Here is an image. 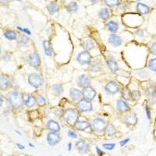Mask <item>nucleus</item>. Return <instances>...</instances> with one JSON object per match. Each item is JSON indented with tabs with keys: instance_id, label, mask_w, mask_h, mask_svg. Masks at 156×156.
Masks as SVG:
<instances>
[{
	"instance_id": "nucleus-1",
	"label": "nucleus",
	"mask_w": 156,
	"mask_h": 156,
	"mask_svg": "<svg viewBox=\"0 0 156 156\" xmlns=\"http://www.w3.org/2000/svg\"><path fill=\"white\" fill-rule=\"evenodd\" d=\"M6 100L8 101L10 106L15 109H20L24 106L22 95L17 91H11L6 95Z\"/></svg>"
},
{
	"instance_id": "nucleus-2",
	"label": "nucleus",
	"mask_w": 156,
	"mask_h": 156,
	"mask_svg": "<svg viewBox=\"0 0 156 156\" xmlns=\"http://www.w3.org/2000/svg\"><path fill=\"white\" fill-rule=\"evenodd\" d=\"M62 118L68 124L74 125L79 119V111L75 108H66L63 112Z\"/></svg>"
},
{
	"instance_id": "nucleus-3",
	"label": "nucleus",
	"mask_w": 156,
	"mask_h": 156,
	"mask_svg": "<svg viewBox=\"0 0 156 156\" xmlns=\"http://www.w3.org/2000/svg\"><path fill=\"white\" fill-rule=\"evenodd\" d=\"M90 124L91 128V130L94 132L101 134V133L104 132L106 130V128L108 123H106L105 119L99 118V117H97L95 119H93Z\"/></svg>"
},
{
	"instance_id": "nucleus-4",
	"label": "nucleus",
	"mask_w": 156,
	"mask_h": 156,
	"mask_svg": "<svg viewBox=\"0 0 156 156\" xmlns=\"http://www.w3.org/2000/svg\"><path fill=\"white\" fill-rule=\"evenodd\" d=\"M27 81L32 87L35 89H39L43 85V78L39 74L32 73L27 77Z\"/></svg>"
},
{
	"instance_id": "nucleus-5",
	"label": "nucleus",
	"mask_w": 156,
	"mask_h": 156,
	"mask_svg": "<svg viewBox=\"0 0 156 156\" xmlns=\"http://www.w3.org/2000/svg\"><path fill=\"white\" fill-rule=\"evenodd\" d=\"M77 108L80 112L85 113L93 111V105L91 102L85 98H81L77 102Z\"/></svg>"
},
{
	"instance_id": "nucleus-6",
	"label": "nucleus",
	"mask_w": 156,
	"mask_h": 156,
	"mask_svg": "<svg viewBox=\"0 0 156 156\" xmlns=\"http://www.w3.org/2000/svg\"><path fill=\"white\" fill-rule=\"evenodd\" d=\"M77 62L81 66H87L90 65V63L92 61V56L91 55V53L88 51H82L77 56Z\"/></svg>"
},
{
	"instance_id": "nucleus-7",
	"label": "nucleus",
	"mask_w": 156,
	"mask_h": 156,
	"mask_svg": "<svg viewBox=\"0 0 156 156\" xmlns=\"http://www.w3.org/2000/svg\"><path fill=\"white\" fill-rule=\"evenodd\" d=\"M105 91L108 95H114L120 91V86L116 81L110 80L105 85Z\"/></svg>"
},
{
	"instance_id": "nucleus-8",
	"label": "nucleus",
	"mask_w": 156,
	"mask_h": 156,
	"mask_svg": "<svg viewBox=\"0 0 156 156\" xmlns=\"http://www.w3.org/2000/svg\"><path fill=\"white\" fill-rule=\"evenodd\" d=\"M27 63L34 68H37L41 65V59L37 52H33L27 58Z\"/></svg>"
},
{
	"instance_id": "nucleus-9",
	"label": "nucleus",
	"mask_w": 156,
	"mask_h": 156,
	"mask_svg": "<svg viewBox=\"0 0 156 156\" xmlns=\"http://www.w3.org/2000/svg\"><path fill=\"white\" fill-rule=\"evenodd\" d=\"M96 95H97V92L96 90L91 86H87L86 87L82 88V96L83 98L87 99L89 101H93L95 98Z\"/></svg>"
},
{
	"instance_id": "nucleus-10",
	"label": "nucleus",
	"mask_w": 156,
	"mask_h": 156,
	"mask_svg": "<svg viewBox=\"0 0 156 156\" xmlns=\"http://www.w3.org/2000/svg\"><path fill=\"white\" fill-rule=\"evenodd\" d=\"M22 100L24 106L27 108H33L36 105L35 96H33L29 93H24L22 95Z\"/></svg>"
},
{
	"instance_id": "nucleus-11",
	"label": "nucleus",
	"mask_w": 156,
	"mask_h": 156,
	"mask_svg": "<svg viewBox=\"0 0 156 156\" xmlns=\"http://www.w3.org/2000/svg\"><path fill=\"white\" fill-rule=\"evenodd\" d=\"M60 135L59 133L49 132L46 136V140L50 146H55L60 141Z\"/></svg>"
},
{
	"instance_id": "nucleus-12",
	"label": "nucleus",
	"mask_w": 156,
	"mask_h": 156,
	"mask_svg": "<svg viewBox=\"0 0 156 156\" xmlns=\"http://www.w3.org/2000/svg\"><path fill=\"white\" fill-rule=\"evenodd\" d=\"M108 43L114 48H117L123 45V39L119 35L116 34H112L108 37Z\"/></svg>"
},
{
	"instance_id": "nucleus-13",
	"label": "nucleus",
	"mask_w": 156,
	"mask_h": 156,
	"mask_svg": "<svg viewBox=\"0 0 156 156\" xmlns=\"http://www.w3.org/2000/svg\"><path fill=\"white\" fill-rule=\"evenodd\" d=\"M106 64H107V66L108 67V69H110V71L112 74H116L119 69V64H118L117 61L116 60V59L114 58L113 56H108L107 59H106Z\"/></svg>"
},
{
	"instance_id": "nucleus-14",
	"label": "nucleus",
	"mask_w": 156,
	"mask_h": 156,
	"mask_svg": "<svg viewBox=\"0 0 156 156\" xmlns=\"http://www.w3.org/2000/svg\"><path fill=\"white\" fill-rule=\"evenodd\" d=\"M76 83H77L78 87L84 88V87H86L90 85L91 78L87 74H81V75H80L79 77H77Z\"/></svg>"
},
{
	"instance_id": "nucleus-15",
	"label": "nucleus",
	"mask_w": 156,
	"mask_h": 156,
	"mask_svg": "<svg viewBox=\"0 0 156 156\" xmlns=\"http://www.w3.org/2000/svg\"><path fill=\"white\" fill-rule=\"evenodd\" d=\"M116 109L120 113H125L130 111V106L127 103V101L123 99H118L116 102Z\"/></svg>"
},
{
	"instance_id": "nucleus-16",
	"label": "nucleus",
	"mask_w": 156,
	"mask_h": 156,
	"mask_svg": "<svg viewBox=\"0 0 156 156\" xmlns=\"http://www.w3.org/2000/svg\"><path fill=\"white\" fill-rule=\"evenodd\" d=\"M76 148L77 151L81 154H86L90 151V145L85 140H78L76 143Z\"/></svg>"
},
{
	"instance_id": "nucleus-17",
	"label": "nucleus",
	"mask_w": 156,
	"mask_h": 156,
	"mask_svg": "<svg viewBox=\"0 0 156 156\" xmlns=\"http://www.w3.org/2000/svg\"><path fill=\"white\" fill-rule=\"evenodd\" d=\"M10 86H11L10 78L8 76L4 75V74L0 75V90L2 91L7 90Z\"/></svg>"
},
{
	"instance_id": "nucleus-18",
	"label": "nucleus",
	"mask_w": 156,
	"mask_h": 156,
	"mask_svg": "<svg viewBox=\"0 0 156 156\" xmlns=\"http://www.w3.org/2000/svg\"><path fill=\"white\" fill-rule=\"evenodd\" d=\"M46 127L50 132H56L59 133L60 131V125L58 122L54 119H49L47 123H46Z\"/></svg>"
},
{
	"instance_id": "nucleus-19",
	"label": "nucleus",
	"mask_w": 156,
	"mask_h": 156,
	"mask_svg": "<svg viewBox=\"0 0 156 156\" xmlns=\"http://www.w3.org/2000/svg\"><path fill=\"white\" fill-rule=\"evenodd\" d=\"M69 97L73 102H78L82 98V91L75 87H72L69 90Z\"/></svg>"
},
{
	"instance_id": "nucleus-20",
	"label": "nucleus",
	"mask_w": 156,
	"mask_h": 156,
	"mask_svg": "<svg viewBox=\"0 0 156 156\" xmlns=\"http://www.w3.org/2000/svg\"><path fill=\"white\" fill-rule=\"evenodd\" d=\"M138 122V117L134 112H130L125 115L124 123L127 126H134Z\"/></svg>"
},
{
	"instance_id": "nucleus-21",
	"label": "nucleus",
	"mask_w": 156,
	"mask_h": 156,
	"mask_svg": "<svg viewBox=\"0 0 156 156\" xmlns=\"http://www.w3.org/2000/svg\"><path fill=\"white\" fill-rule=\"evenodd\" d=\"M102 69V62L98 59L95 60L91 61V63L89 65V69L92 73H98Z\"/></svg>"
},
{
	"instance_id": "nucleus-22",
	"label": "nucleus",
	"mask_w": 156,
	"mask_h": 156,
	"mask_svg": "<svg viewBox=\"0 0 156 156\" xmlns=\"http://www.w3.org/2000/svg\"><path fill=\"white\" fill-rule=\"evenodd\" d=\"M51 91L55 97L59 98L63 92V87L61 84H54L51 87Z\"/></svg>"
},
{
	"instance_id": "nucleus-23",
	"label": "nucleus",
	"mask_w": 156,
	"mask_h": 156,
	"mask_svg": "<svg viewBox=\"0 0 156 156\" xmlns=\"http://www.w3.org/2000/svg\"><path fill=\"white\" fill-rule=\"evenodd\" d=\"M74 127L79 131H84V130H87L88 128H90L91 124L89 122L86 121V120H78L74 124Z\"/></svg>"
},
{
	"instance_id": "nucleus-24",
	"label": "nucleus",
	"mask_w": 156,
	"mask_h": 156,
	"mask_svg": "<svg viewBox=\"0 0 156 156\" xmlns=\"http://www.w3.org/2000/svg\"><path fill=\"white\" fill-rule=\"evenodd\" d=\"M106 27L108 31L111 32L112 34H116L119 30V24L113 20H110L106 23Z\"/></svg>"
},
{
	"instance_id": "nucleus-25",
	"label": "nucleus",
	"mask_w": 156,
	"mask_h": 156,
	"mask_svg": "<svg viewBox=\"0 0 156 156\" xmlns=\"http://www.w3.org/2000/svg\"><path fill=\"white\" fill-rule=\"evenodd\" d=\"M146 94L148 97V99L150 101V103L152 104L155 102V99L156 97V91L153 86H148L146 88Z\"/></svg>"
},
{
	"instance_id": "nucleus-26",
	"label": "nucleus",
	"mask_w": 156,
	"mask_h": 156,
	"mask_svg": "<svg viewBox=\"0 0 156 156\" xmlns=\"http://www.w3.org/2000/svg\"><path fill=\"white\" fill-rule=\"evenodd\" d=\"M136 10L138 11V13L140 14H143V15H145V14H148L150 12V7L148 5L144 4V3H138L136 5Z\"/></svg>"
},
{
	"instance_id": "nucleus-27",
	"label": "nucleus",
	"mask_w": 156,
	"mask_h": 156,
	"mask_svg": "<svg viewBox=\"0 0 156 156\" xmlns=\"http://www.w3.org/2000/svg\"><path fill=\"white\" fill-rule=\"evenodd\" d=\"M98 16L99 19H101L102 20L106 21L110 17V11L108 10L107 8L101 9L100 10L98 11Z\"/></svg>"
},
{
	"instance_id": "nucleus-28",
	"label": "nucleus",
	"mask_w": 156,
	"mask_h": 156,
	"mask_svg": "<svg viewBox=\"0 0 156 156\" xmlns=\"http://www.w3.org/2000/svg\"><path fill=\"white\" fill-rule=\"evenodd\" d=\"M43 48H44V52H45V56L50 57L52 55V49L51 47L50 42L48 40H44L43 41Z\"/></svg>"
},
{
	"instance_id": "nucleus-29",
	"label": "nucleus",
	"mask_w": 156,
	"mask_h": 156,
	"mask_svg": "<svg viewBox=\"0 0 156 156\" xmlns=\"http://www.w3.org/2000/svg\"><path fill=\"white\" fill-rule=\"evenodd\" d=\"M4 37L9 41H14L17 38V34L13 30H7L4 32Z\"/></svg>"
},
{
	"instance_id": "nucleus-30",
	"label": "nucleus",
	"mask_w": 156,
	"mask_h": 156,
	"mask_svg": "<svg viewBox=\"0 0 156 156\" xmlns=\"http://www.w3.org/2000/svg\"><path fill=\"white\" fill-rule=\"evenodd\" d=\"M83 47H84V48L86 51L90 52L91 50H92V49L95 48V43H94V42L91 39H86L83 42Z\"/></svg>"
},
{
	"instance_id": "nucleus-31",
	"label": "nucleus",
	"mask_w": 156,
	"mask_h": 156,
	"mask_svg": "<svg viewBox=\"0 0 156 156\" xmlns=\"http://www.w3.org/2000/svg\"><path fill=\"white\" fill-rule=\"evenodd\" d=\"M121 98L125 101H129L131 98V91L128 87H124L121 91Z\"/></svg>"
},
{
	"instance_id": "nucleus-32",
	"label": "nucleus",
	"mask_w": 156,
	"mask_h": 156,
	"mask_svg": "<svg viewBox=\"0 0 156 156\" xmlns=\"http://www.w3.org/2000/svg\"><path fill=\"white\" fill-rule=\"evenodd\" d=\"M46 9L48 10V13L50 15H54L55 13H56L59 11V6L58 5L55 3H51L48 5H47Z\"/></svg>"
},
{
	"instance_id": "nucleus-33",
	"label": "nucleus",
	"mask_w": 156,
	"mask_h": 156,
	"mask_svg": "<svg viewBox=\"0 0 156 156\" xmlns=\"http://www.w3.org/2000/svg\"><path fill=\"white\" fill-rule=\"evenodd\" d=\"M30 42V38L28 37V35H21L20 36L18 39V44L19 45H20V46H27V45H28Z\"/></svg>"
},
{
	"instance_id": "nucleus-34",
	"label": "nucleus",
	"mask_w": 156,
	"mask_h": 156,
	"mask_svg": "<svg viewBox=\"0 0 156 156\" xmlns=\"http://www.w3.org/2000/svg\"><path fill=\"white\" fill-rule=\"evenodd\" d=\"M105 132H106V134L107 137L112 138L116 134V128L112 124H107Z\"/></svg>"
},
{
	"instance_id": "nucleus-35",
	"label": "nucleus",
	"mask_w": 156,
	"mask_h": 156,
	"mask_svg": "<svg viewBox=\"0 0 156 156\" xmlns=\"http://www.w3.org/2000/svg\"><path fill=\"white\" fill-rule=\"evenodd\" d=\"M66 10L71 13H77L78 10V4L76 2H70L66 5Z\"/></svg>"
},
{
	"instance_id": "nucleus-36",
	"label": "nucleus",
	"mask_w": 156,
	"mask_h": 156,
	"mask_svg": "<svg viewBox=\"0 0 156 156\" xmlns=\"http://www.w3.org/2000/svg\"><path fill=\"white\" fill-rule=\"evenodd\" d=\"M120 0H104V3L108 7H116L120 5Z\"/></svg>"
},
{
	"instance_id": "nucleus-37",
	"label": "nucleus",
	"mask_w": 156,
	"mask_h": 156,
	"mask_svg": "<svg viewBox=\"0 0 156 156\" xmlns=\"http://www.w3.org/2000/svg\"><path fill=\"white\" fill-rule=\"evenodd\" d=\"M35 101H36V104L39 106H45L46 105V99L43 95H37L35 96Z\"/></svg>"
},
{
	"instance_id": "nucleus-38",
	"label": "nucleus",
	"mask_w": 156,
	"mask_h": 156,
	"mask_svg": "<svg viewBox=\"0 0 156 156\" xmlns=\"http://www.w3.org/2000/svg\"><path fill=\"white\" fill-rule=\"evenodd\" d=\"M148 68L151 71L156 72V58L151 59L148 62Z\"/></svg>"
},
{
	"instance_id": "nucleus-39",
	"label": "nucleus",
	"mask_w": 156,
	"mask_h": 156,
	"mask_svg": "<svg viewBox=\"0 0 156 156\" xmlns=\"http://www.w3.org/2000/svg\"><path fill=\"white\" fill-rule=\"evenodd\" d=\"M131 98L134 101H138L140 98V92L138 90H133L131 91Z\"/></svg>"
},
{
	"instance_id": "nucleus-40",
	"label": "nucleus",
	"mask_w": 156,
	"mask_h": 156,
	"mask_svg": "<svg viewBox=\"0 0 156 156\" xmlns=\"http://www.w3.org/2000/svg\"><path fill=\"white\" fill-rule=\"evenodd\" d=\"M137 74H138V76L140 78H142V79H145L147 77H148V71L146 70V69H140V70H138L137 72Z\"/></svg>"
},
{
	"instance_id": "nucleus-41",
	"label": "nucleus",
	"mask_w": 156,
	"mask_h": 156,
	"mask_svg": "<svg viewBox=\"0 0 156 156\" xmlns=\"http://www.w3.org/2000/svg\"><path fill=\"white\" fill-rule=\"evenodd\" d=\"M102 147H103L105 149H106V150H109V151H111V150H112V149L115 148V147H116V144L106 143V144H103Z\"/></svg>"
},
{
	"instance_id": "nucleus-42",
	"label": "nucleus",
	"mask_w": 156,
	"mask_h": 156,
	"mask_svg": "<svg viewBox=\"0 0 156 156\" xmlns=\"http://www.w3.org/2000/svg\"><path fill=\"white\" fill-rule=\"evenodd\" d=\"M16 28H17L20 31L23 32L24 34L28 35V36H30V35H31V31H30L28 28H26V27H19V26L17 27Z\"/></svg>"
},
{
	"instance_id": "nucleus-43",
	"label": "nucleus",
	"mask_w": 156,
	"mask_h": 156,
	"mask_svg": "<svg viewBox=\"0 0 156 156\" xmlns=\"http://www.w3.org/2000/svg\"><path fill=\"white\" fill-rule=\"evenodd\" d=\"M67 134H68V136H69V138H74V139H76V138H77V133L75 132V131H74V130H68V132H67Z\"/></svg>"
},
{
	"instance_id": "nucleus-44",
	"label": "nucleus",
	"mask_w": 156,
	"mask_h": 156,
	"mask_svg": "<svg viewBox=\"0 0 156 156\" xmlns=\"http://www.w3.org/2000/svg\"><path fill=\"white\" fill-rule=\"evenodd\" d=\"M149 48H150V51H151V52L152 53V54L156 55V42L151 43Z\"/></svg>"
},
{
	"instance_id": "nucleus-45",
	"label": "nucleus",
	"mask_w": 156,
	"mask_h": 156,
	"mask_svg": "<svg viewBox=\"0 0 156 156\" xmlns=\"http://www.w3.org/2000/svg\"><path fill=\"white\" fill-rule=\"evenodd\" d=\"M136 35L139 37H143L144 36V31L143 29H138L136 31Z\"/></svg>"
},
{
	"instance_id": "nucleus-46",
	"label": "nucleus",
	"mask_w": 156,
	"mask_h": 156,
	"mask_svg": "<svg viewBox=\"0 0 156 156\" xmlns=\"http://www.w3.org/2000/svg\"><path fill=\"white\" fill-rule=\"evenodd\" d=\"M130 141V138H126V139H123V140H120V142H119V145L121 146V147H123L127 144L128 142Z\"/></svg>"
},
{
	"instance_id": "nucleus-47",
	"label": "nucleus",
	"mask_w": 156,
	"mask_h": 156,
	"mask_svg": "<svg viewBox=\"0 0 156 156\" xmlns=\"http://www.w3.org/2000/svg\"><path fill=\"white\" fill-rule=\"evenodd\" d=\"M145 112H146V116L148 117V119H151V111H150V108L148 106H145Z\"/></svg>"
},
{
	"instance_id": "nucleus-48",
	"label": "nucleus",
	"mask_w": 156,
	"mask_h": 156,
	"mask_svg": "<svg viewBox=\"0 0 156 156\" xmlns=\"http://www.w3.org/2000/svg\"><path fill=\"white\" fill-rule=\"evenodd\" d=\"M96 152H97V154H98L99 156H102L104 155L105 154H106V152L105 151H103L102 149H100V148H98V146H96Z\"/></svg>"
},
{
	"instance_id": "nucleus-49",
	"label": "nucleus",
	"mask_w": 156,
	"mask_h": 156,
	"mask_svg": "<svg viewBox=\"0 0 156 156\" xmlns=\"http://www.w3.org/2000/svg\"><path fill=\"white\" fill-rule=\"evenodd\" d=\"M2 59H3V61H5V62H8V61L10 59V56L9 55L8 53H5V54L3 55Z\"/></svg>"
},
{
	"instance_id": "nucleus-50",
	"label": "nucleus",
	"mask_w": 156,
	"mask_h": 156,
	"mask_svg": "<svg viewBox=\"0 0 156 156\" xmlns=\"http://www.w3.org/2000/svg\"><path fill=\"white\" fill-rule=\"evenodd\" d=\"M16 146H17L19 149H20V150H24V148H25V147H24L23 144H16Z\"/></svg>"
},
{
	"instance_id": "nucleus-51",
	"label": "nucleus",
	"mask_w": 156,
	"mask_h": 156,
	"mask_svg": "<svg viewBox=\"0 0 156 156\" xmlns=\"http://www.w3.org/2000/svg\"><path fill=\"white\" fill-rule=\"evenodd\" d=\"M10 111H11V109H10V106H9V107H7V108H5V113L9 114L10 112Z\"/></svg>"
},
{
	"instance_id": "nucleus-52",
	"label": "nucleus",
	"mask_w": 156,
	"mask_h": 156,
	"mask_svg": "<svg viewBox=\"0 0 156 156\" xmlns=\"http://www.w3.org/2000/svg\"><path fill=\"white\" fill-rule=\"evenodd\" d=\"M72 145H73V144H72L71 142H69V143H68V151H71Z\"/></svg>"
},
{
	"instance_id": "nucleus-53",
	"label": "nucleus",
	"mask_w": 156,
	"mask_h": 156,
	"mask_svg": "<svg viewBox=\"0 0 156 156\" xmlns=\"http://www.w3.org/2000/svg\"><path fill=\"white\" fill-rule=\"evenodd\" d=\"M10 0H0V3H3V4H6V3H9Z\"/></svg>"
},
{
	"instance_id": "nucleus-54",
	"label": "nucleus",
	"mask_w": 156,
	"mask_h": 156,
	"mask_svg": "<svg viewBox=\"0 0 156 156\" xmlns=\"http://www.w3.org/2000/svg\"><path fill=\"white\" fill-rule=\"evenodd\" d=\"M91 3H92V4H97V3L100 1V0H90Z\"/></svg>"
},
{
	"instance_id": "nucleus-55",
	"label": "nucleus",
	"mask_w": 156,
	"mask_h": 156,
	"mask_svg": "<svg viewBox=\"0 0 156 156\" xmlns=\"http://www.w3.org/2000/svg\"><path fill=\"white\" fill-rule=\"evenodd\" d=\"M3 102H4V100H3V97H1V96H0V107L3 106Z\"/></svg>"
},
{
	"instance_id": "nucleus-56",
	"label": "nucleus",
	"mask_w": 156,
	"mask_h": 156,
	"mask_svg": "<svg viewBox=\"0 0 156 156\" xmlns=\"http://www.w3.org/2000/svg\"><path fill=\"white\" fill-rule=\"evenodd\" d=\"M29 146L31 148H35V144H33L31 143H29Z\"/></svg>"
},
{
	"instance_id": "nucleus-57",
	"label": "nucleus",
	"mask_w": 156,
	"mask_h": 156,
	"mask_svg": "<svg viewBox=\"0 0 156 156\" xmlns=\"http://www.w3.org/2000/svg\"><path fill=\"white\" fill-rule=\"evenodd\" d=\"M15 132H16V134H18L20 135V136H21V133L20 132V131H18V130H15Z\"/></svg>"
},
{
	"instance_id": "nucleus-58",
	"label": "nucleus",
	"mask_w": 156,
	"mask_h": 156,
	"mask_svg": "<svg viewBox=\"0 0 156 156\" xmlns=\"http://www.w3.org/2000/svg\"><path fill=\"white\" fill-rule=\"evenodd\" d=\"M1 53H2V49H1V48H0V55H1Z\"/></svg>"
},
{
	"instance_id": "nucleus-59",
	"label": "nucleus",
	"mask_w": 156,
	"mask_h": 156,
	"mask_svg": "<svg viewBox=\"0 0 156 156\" xmlns=\"http://www.w3.org/2000/svg\"><path fill=\"white\" fill-rule=\"evenodd\" d=\"M136 1H138V2H140V0H136Z\"/></svg>"
},
{
	"instance_id": "nucleus-60",
	"label": "nucleus",
	"mask_w": 156,
	"mask_h": 156,
	"mask_svg": "<svg viewBox=\"0 0 156 156\" xmlns=\"http://www.w3.org/2000/svg\"><path fill=\"white\" fill-rule=\"evenodd\" d=\"M15 1H22V0H15Z\"/></svg>"
},
{
	"instance_id": "nucleus-61",
	"label": "nucleus",
	"mask_w": 156,
	"mask_h": 156,
	"mask_svg": "<svg viewBox=\"0 0 156 156\" xmlns=\"http://www.w3.org/2000/svg\"><path fill=\"white\" fill-rule=\"evenodd\" d=\"M63 1H66V0H63Z\"/></svg>"
},
{
	"instance_id": "nucleus-62",
	"label": "nucleus",
	"mask_w": 156,
	"mask_h": 156,
	"mask_svg": "<svg viewBox=\"0 0 156 156\" xmlns=\"http://www.w3.org/2000/svg\"><path fill=\"white\" fill-rule=\"evenodd\" d=\"M59 156H62V155H59Z\"/></svg>"
},
{
	"instance_id": "nucleus-63",
	"label": "nucleus",
	"mask_w": 156,
	"mask_h": 156,
	"mask_svg": "<svg viewBox=\"0 0 156 156\" xmlns=\"http://www.w3.org/2000/svg\"><path fill=\"white\" fill-rule=\"evenodd\" d=\"M155 91H156V89H155Z\"/></svg>"
}]
</instances>
